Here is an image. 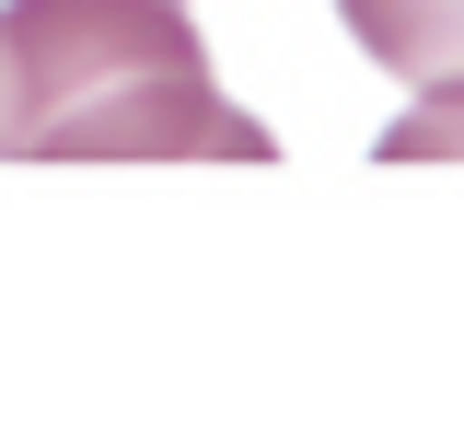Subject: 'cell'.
Listing matches in <instances>:
<instances>
[{"label": "cell", "instance_id": "6da1fadb", "mask_svg": "<svg viewBox=\"0 0 464 440\" xmlns=\"http://www.w3.org/2000/svg\"><path fill=\"white\" fill-rule=\"evenodd\" d=\"M174 0H0V163H267Z\"/></svg>", "mask_w": 464, "mask_h": 440}, {"label": "cell", "instance_id": "7a4b0ae2", "mask_svg": "<svg viewBox=\"0 0 464 440\" xmlns=\"http://www.w3.org/2000/svg\"><path fill=\"white\" fill-rule=\"evenodd\" d=\"M337 24L360 35L372 70H395L418 93L464 81V0H337Z\"/></svg>", "mask_w": 464, "mask_h": 440}, {"label": "cell", "instance_id": "3957f363", "mask_svg": "<svg viewBox=\"0 0 464 440\" xmlns=\"http://www.w3.org/2000/svg\"><path fill=\"white\" fill-rule=\"evenodd\" d=\"M418 151H464V81H441V105H418L406 128H383V163H418Z\"/></svg>", "mask_w": 464, "mask_h": 440}]
</instances>
